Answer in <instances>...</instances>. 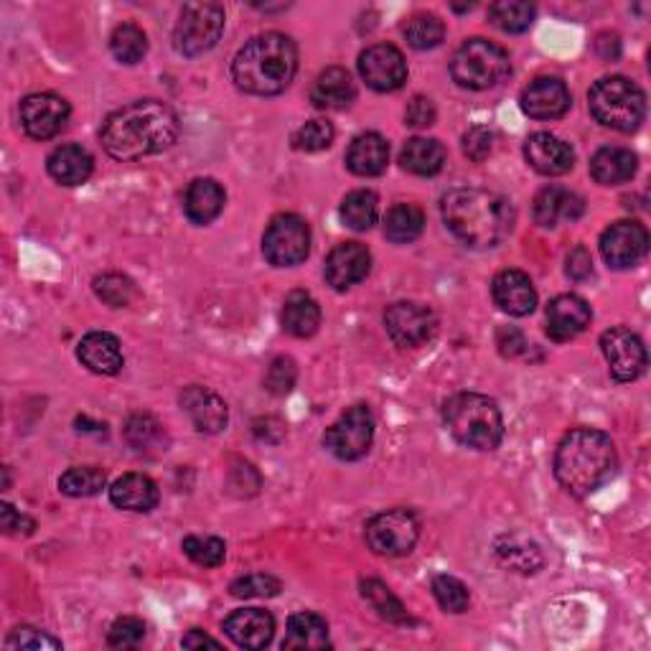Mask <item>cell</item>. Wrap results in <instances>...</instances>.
Masks as SVG:
<instances>
[{"label": "cell", "instance_id": "obj_1", "mask_svg": "<svg viewBox=\"0 0 651 651\" xmlns=\"http://www.w3.org/2000/svg\"><path fill=\"white\" fill-rule=\"evenodd\" d=\"M100 135L115 161H141L176 143L178 117L166 102L138 100L110 115Z\"/></svg>", "mask_w": 651, "mask_h": 651}, {"label": "cell", "instance_id": "obj_2", "mask_svg": "<svg viewBox=\"0 0 651 651\" xmlns=\"http://www.w3.org/2000/svg\"><path fill=\"white\" fill-rule=\"evenodd\" d=\"M443 221L451 235L474 250H492L514 227V209L486 188H453L443 196Z\"/></svg>", "mask_w": 651, "mask_h": 651}, {"label": "cell", "instance_id": "obj_3", "mask_svg": "<svg viewBox=\"0 0 651 651\" xmlns=\"http://www.w3.org/2000/svg\"><path fill=\"white\" fill-rule=\"evenodd\" d=\"M619 468L616 445L593 427L570 431L555 453V476L572 496H588L608 484Z\"/></svg>", "mask_w": 651, "mask_h": 651}, {"label": "cell", "instance_id": "obj_4", "mask_svg": "<svg viewBox=\"0 0 651 651\" xmlns=\"http://www.w3.org/2000/svg\"><path fill=\"white\" fill-rule=\"evenodd\" d=\"M298 72V49L286 33L270 31L239 49L232 62V80L255 97H272L290 87Z\"/></svg>", "mask_w": 651, "mask_h": 651}, {"label": "cell", "instance_id": "obj_5", "mask_svg": "<svg viewBox=\"0 0 651 651\" xmlns=\"http://www.w3.org/2000/svg\"><path fill=\"white\" fill-rule=\"evenodd\" d=\"M443 420L448 433L461 445L474 451H494L502 443L504 420L494 400L476 392L453 395L443 407Z\"/></svg>", "mask_w": 651, "mask_h": 651}, {"label": "cell", "instance_id": "obj_6", "mask_svg": "<svg viewBox=\"0 0 651 651\" xmlns=\"http://www.w3.org/2000/svg\"><path fill=\"white\" fill-rule=\"evenodd\" d=\"M590 115L619 133H633L647 115V97L627 76H606L588 94Z\"/></svg>", "mask_w": 651, "mask_h": 651}, {"label": "cell", "instance_id": "obj_7", "mask_svg": "<svg viewBox=\"0 0 651 651\" xmlns=\"http://www.w3.org/2000/svg\"><path fill=\"white\" fill-rule=\"evenodd\" d=\"M512 72L509 54L494 41L468 39L466 44L453 54L451 74L461 87L466 90H488L504 82Z\"/></svg>", "mask_w": 651, "mask_h": 651}, {"label": "cell", "instance_id": "obj_8", "mask_svg": "<svg viewBox=\"0 0 651 651\" xmlns=\"http://www.w3.org/2000/svg\"><path fill=\"white\" fill-rule=\"evenodd\" d=\"M225 31V8L219 3H188L176 23L174 44L178 54L202 56L217 46Z\"/></svg>", "mask_w": 651, "mask_h": 651}, {"label": "cell", "instance_id": "obj_9", "mask_svg": "<svg viewBox=\"0 0 651 651\" xmlns=\"http://www.w3.org/2000/svg\"><path fill=\"white\" fill-rule=\"evenodd\" d=\"M311 252V229L296 214H278L265 229L262 255L276 268L301 265Z\"/></svg>", "mask_w": 651, "mask_h": 651}, {"label": "cell", "instance_id": "obj_10", "mask_svg": "<svg viewBox=\"0 0 651 651\" xmlns=\"http://www.w3.org/2000/svg\"><path fill=\"white\" fill-rule=\"evenodd\" d=\"M366 545L372 547L382 558H402L413 552L420 537L417 517L407 509H390L382 512L366 521Z\"/></svg>", "mask_w": 651, "mask_h": 651}, {"label": "cell", "instance_id": "obj_11", "mask_svg": "<svg viewBox=\"0 0 651 651\" xmlns=\"http://www.w3.org/2000/svg\"><path fill=\"white\" fill-rule=\"evenodd\" d=\"M374 415L366 405H354L323 435V445L339 461H359L372 448Z\"/></svg>", "mask_w": 651, "mask_h": 651}, {"label": "cell", "instance_id": "obj_12", "mask_svg": "<svg viewBox=\"0 0 651 651\" xmlns=\"http://www.w3.org/2000/svg\"><path fill=\"white\" fill-rule=\"evenodd\" d=\"M384 326H388L390 339L402 349H420L427 341H433L438 331V319L431 308L413 301H400L388 308L384 313Z\"/></svg>", "mask_w": 651, "mask_h": 651}, {"label": "cell", "instance_id": "obj_13", "mask_svg": "<svg viewBox=\"0 0 651 651\" xmlns=\"http://www.w3.org/2000/svg\"><path fill=\"white\" fill-rule=\"evenodd\" d=\"M601 349L606 354L608 370H611L613 380L619 382H633L637 376L644 374L647 370V349L631 329L616 326L608 329L601 337Z\"/></svg>", "mask_w": 651, "mask_h": 651}, {"label": "cell", "instance_id": "obj_14", "mask_svg": "<svg viewBox=\"0 0 651 651\" xmlns=\"http://www.w3.org/2000/svg\"><path fill=\"white\" fill-rule=\"evenodd\" d=\"M70 113V102L54 92L29 94L21 102V125L33 141H49L64 131Z\"/></svg>", "mask_w": 651, "mask_h": 651}, {"label": "cell", "instance_id": "obj_15", "mask_svg": "<svg viewBox=\"0 0 651 651\" xmlns=\"http://www.w3.org/2000/svg\"><path fill=\"white\" fill-rule=\"evenodd\" d=\"M649 232L639 221H616L601 235V255L613 270H629L644 260Z\"/></svg>", "mask_w": 651, "mask_h": 651}, {"label": "cell", "instance_id": "obj_16", "mask_svg": "<svg viewBox=\"0 0 651 651\" xmlns=\"http://www.w3.org/2000/svg\"><path fill=\"white\" fill-rule=\"evenodd\" d=\"M359 74L376 92H395L407 80V62L392 44H374L359 56Z\"/></svg>", "mask_w": 651, "mask_h": 651}, {"label": "cell", "instance_id": "obj_17", "mask_svg": "<svg viewBox=\"0 0 651 651\" xmlns=\"http://www.w3.org/2000/svg\"><path fill=\"white\" fill-rule=\"evenodd\" d=\"M570 92L558 76H537L521 92V110L533 120H558L570 110Z\"/></svg>", "mask_w": 651, "mask_h": 651}, {"label": "cell", "instance_id": "obj_18", "mask_svg": "<svg viewBox=\"0 0 651 651\" xmlns=\"http://www.w3.org/2000/svg\"><path fill=\"white\" fill-rule=\"evenodd\" d=\"M372 270V255L364 245L344 242L333 247L331 255L326 257V280L337 290H347L356 282H362Z\"/></svg>", "mask_w": 651, "mask_h": 651}, {"label": "cell", "instance_id": "obj_19", "mask_svg": "<svg viewBox=\"0 0 651 651\" xmlns=\"http://www.w3.org/2000/svg\"><path fill=\"white\" fill-rule=\"evenodd\" d=\"M590 306L576 293L552 298L547 306V337L555 341H570L580 337L590 326Z\"/></svg>", "mask_w": 651, "mask_h": 651}, {"label": "cell", "instance_id": "obj_20", "mask_svg": "<svg viewBox=\"0 0 651 651\" xmlns=\"http://www.w3.org/2000/svg\"><path fill=\"white\" fill-rule=\"evenodd\" d=\"M525 158L537 174L542 176H562L568 174L576 163V153H572L570 143L560 141L552 133H535L529 135L525 143Z\"/></svg>", "mask_w": 651, "mask_h": 651}, {"label": "cell", "instance_id": "obj_21", "mask_svg": "<svg viewBox=\"0 0 651 651\" xmlns=\"http://www.w3.org/2000/svg\"><path fill=\"white\" fill-rule=\"evenodd\" d=\"M586 211V202L576 192L562 186H547L537 194L535 199V221L545 229H555L560 225H568V221H576Z\"/></svg>", "mask_w": 651, "mask_h": 651}, {"label": "cell", "instance_id": "obj_22", "mask_svg": "<svg viewBox=\"0 0 651 651\" xmlns=\"http://www.w3.org/2000/svg\"><path fill=\"white\" fill-rule=\"evenodd\" d=\"M182 410L192 417L199 433H221L227 427L229 413L225 400L217 392L199 388V384H192L182 392Z\"/></svg>", "mask_w": 651, "mask_h": 651}, {"label": "cell", "instance_id": "obj_23", "mask_svg": "<svg viewBox=\"0 0 651 651\" xmlns=\"http://www.w3.org/2000/svg\"><path fill=\"white\" fill-rule=\"evenodd\" d=\"M494 303L509 316H529L537 306V290L521 270H502L492 282Z\"/></svg>", "mask_w": 651, "mask_h": 651}, {"label": "cell", "instance_id": "obj_24", "mask_svg": "<svg viewBox=\"0 0 651 651\" xmlns=\"http://www.w3.org/2000/svg\"><path fill=\"white\" fill-rule=\"evenodd\" d=\"M227 637L242 649H265L276 633V619L262 608H242L225 621Z\"/></svg>", "mask_w": 651, "mask_h": 651}, {"label": "cell", "instance_id": "obj_25", "mask_svg": "<svg viewBox=\"0 0 651 651\" xmlns=\"http://www.w3.org/2000/svg\"><path fill=\"white\" fill-rule=\"evenodd\" d=\"M76 356L94 374L113 376L123 370V349L120 341L107 331H92L80 341L76 347Z\"/></svg>", "mask_w": 651, "mask_h": 651}, {"label": "cell", "instance_id": "obj_26", "mask_svg": "<svg viewBox=\"0 0 651 651\" xmlns=\"http://www.w3.org/2000/svg\"><path fill=\"white\" fill-rule=\"evenodd\" d=\"M390 163V143L380 133H364L351 141L347 166L356 176H380Z\"/></svg>", "mask_w": 651, "mask_h": 651}, {"label": "cell", "instance_id": "obj_27", "mask_svg": "<svg viewBox=\"0 0 651 651\" xmlns=\"http://www.w3.org/2000/svg\"><path fill=\"white\" fill-rule=\"evenodd\" d=\"M356 97L354 80L341 66H329V70L316 76L311 87V102L319 110H347Z\"/></svg>", "mask_w": 651, "mask_h": 651}, {"label": "cell", "instance_id": "obj_28", "mask_svg": "<svg viewBox=\"0 0 651 651\" xmlns=\"http://www.w3.org/2000/svg\"><path fill=\"white\" fill-rule=\"evenodd\" d=\"M110 502H113L117 509L145 514L156 509L158 486L153 478L143 474H125L123 478H117V482L110 486Z\"/></svg>", "mask_w": 651, "mask_h": 651}, {"label": "cell", "instance_id": "obj_29", "mask_svg": "<svg viewBox=\"0 0 651 651\" xmlns=\"http://www.w3.org/2000/svg\"><path fill=\"white\" fill-rule=\"evenodd\" d=\"M49 176L62 186H80L92 176L94 161L82 145H59L46 161Z\"/></svg>", "mask_w": 651, "mask_h": 651}, {"label": "cell", "instance_id": "obj_30", "mask_svg": "<svg viewBox=\"0 0 651 651\" xmlns=\"http://www.w3.org/2000/svg\"><path fill=\"white\" fill-rule=\"evenodd\" d=\"M184 209L194 225H209L225 209V188L214 182V178H196L186 188Z\"/></svg>", "mask_w": 651, "mask_h": 651}, {"label": "cell", "instance_id": "obj_31", "mask_svg": "<svg viewBox=\"0 0 651 651\" xmlns=\"http://www.w3.org/2000/svg\"><path fill=\"white\" fill-rule=\"evenodd\" d=\"M280 321H282V329H286L290 337L308 339L319 331L321 308L311 296L303 293V290H296V293H290L286 298V303H282Z\"/></svg>", "mask_w": 651, "mask_h": 651}, {"label": "cell", "instance_id": "obj_32", "mask_svg": "<svg viewBox=\"0 0 651 651\" xmlns=\"http://www.w3.org/2000/svg\"><path fill=\"white\" fill-rule=\"evenodd\" d=\"M329 627L319 613H296L290 616L286 639H282V649L290 651H319L329 649Z\"/></svg>", "mask_w": 651, "mask_h": 651}, {"label": "cell", "instance_id": "obj_33", "mask_svg": "<svg viewBox=\"0 0 651 651\" xmlns=\"http://www.w3.org/2000/svg\"><path fill=\"white\" fill-rule=\"evenodd\" d=\"M637 153H631L627 148H601L590 161V174L598 184L603 186H619L623 182L637 174Z\"/></svg>", "mask_w": 651, "mask_h": 651}, {"label": "cell", "instance_id": "obj_34", "mask_svg": "<svg viewBox=\"0 0 651 651\" xmlns=\"http://www.w3.org/2000/svg\"><path fill=\"white\" fill-rule=\"evenodd\" d=\"M400 163L415 176H435L445 163V148L435 138H410L400 153Z\"/></svg>", "mask_w": 651, "mask_h": 651}, {"label": "cell", "instance_id": "obj_35", "mask_svg": "<svg viewBox=\"0 0 651 651\" xmlns=\"http://www.w3.org/2000/svg\"><path fill=\"white\" fill-rule=\"evenodd\" d=\"M425 214L415 204H395L384 219V237L395 245H407L423 235Z\"/></svg>", "mask_w": 651, "mask_h": 651}, {"label": "cell", "instance_id": "obj_36", "mask_svg": "<svg viewBox=\"0 0 651 651\" xmlns=\"http://www.w3.org/2000/svg\"><path fill=\"white\" fill-rule=\"evenodd\" d=\"M376 217H380V202H376V196L372 192H364V188L351 192L344 204H341V219H344V225L354 229V232H366V229H372L376 225Z\"/></svg>", "mask_w": 651, "mask_h": 651}, {"label": "cell", "instance_id": "obj_37", "mask_svg": "<svg viewBox=\"0 0 651 651\" xmlns=\"http://www.w3.org/2000/svg\"><path fill=\"white\" fill-rule=\"evenodd\" d=\"M537 8L527 0H499L488 8V19L504 33H521L535 21Z\"/></svg>", "mask_w": 651, "mask_h": 651}, {"label": "cell", "instance_id": "obj_38", "mask_svg": "<svg viewBox=\"0 0 651 651\" xmlns=\"http://www.w3.org/2000/svg\"><path fill=\"white\" fill-rule=\"evenodd\" d=\"M125 438L138 453L166 451V433L153 415H133L125 425Z\"/></svg>", "mask_w": 651, "mask_h": 651}, {"label": "cell", "instance_id": "obj_39", "mask_svg": "<svg viewBox=\"0 0 651 651\" xmlns=\"http://www.w3.org/2000/svg\"><path fill=\"white\" fill-rule=\"evenodd\" d=\"M110 51L120 64H138L148 51V39L135 23H123L110 37Z\"/></svg>", "mask_w": 651, "mask_h": 651}, {"label": "cell", "instance_id": "obj_40", "mask_svg": "<svg viewBox=\"0 0 651 651\" xmlns=\"http://www.w3.org/2000/svg\"><path fill=\"white\" fill-rule=\"evenodd\" d=\"M405 39L407 44L417 51L435 49L441 46L445 39V23L433 13H417L405 25Z\"/></svg>", "mask_w": 651, "mask_h": 651}, {"label": "cell", "instance_id": "obj_41", "mask_svg": "<svg viewBox=\"0 0 651 651\" xmlns=\"http://www.w3.org/2000/svg\"><path fill=\"white\" fill-rule=\"evenodd\" d=\"M496 555H499L504 565H509V568L519 572H535L542 565V555H539L537 545L525 542L519 537H504L496 545Z\"/></svg>", "mask_w": 651, "mask_h": 651}, {"label": "cell", "instance_id": "obj_42", "mask_svg": "<svg viewBox=\"0 0 651 651\" xmlns=\"http://www.w3.org/2000/svg\"><path fill=\"white\" fill-rule=\"evenodd\" d=\"M362 596L372 603V608L382 616V619H388L392 623H410L405 606H402L397 598L392 596V590L384 586V582L362 580Z\"/></svg>", "mask_w": 651, "mask_h": 651}, {"label": "cell", "instance_id": "obj_43", "mask_svg": "<svg viewBox=\"0 0 651 651\" xmlns=\"http://www.w3.org/2000/svg\"><path fill=\"white\" fill-rule=\"evenodd\" d=\"M105 484H107L105 471L94 466L70 468L62 478H59V488H62L66 496H76V499H80V496L100 494L102 488H105Z\"/></svg>", "mask_w": 651, "mask_h": 651}, {"label": "cell", "instance_id": "obj_44", "mask_svg": "<svg viewBox=\"0 0 651 651\" xmlns=\"http://www.w3.org/2000/svg\"><path fill=\"white\" fill-rule=\"evenodd\" d=\"M182 547L188 560L202 565V568H219L227 555V547L219 537H186Z\"/></svg>", "mask_w": 651, "mask_h": 651}, {"label": "cell", "instance_id": "obj_45", "mask_svg": "<svg viewBox=\"0 0 651 651\" xmlns=\"http://www.w3.org/2000/svg\"><path fill=\"white\" fill-rule=\"evenodd\" d=\"M433 596L441 603L443 611L448 613H464L471 603L468 588L453 576H438L433 580Z\"/></svg>", "mask_w": 651, "mask_h": 651}, {"label": "cell", "instance_id": "obj_46", "mask_svg": "<svg viewBox=\"0 0 651 651\" xmlns=\"http://www.w3.org/2000/svg\"><path fill=\"white\" fill-rule=\"evenodd\" d=\"M94 293L102 298L107 306L113 308H123L133 301L135 296V286L125 276H117V272H107L94 280Z\"/></svg>", "mask_w": 651, "mask_h": 651}, {"label": "cell", "instance_id": "obj_47", "mask_svg": "<svg viewBox=\"0 0 651 651\" xmlns=\"http://www.w3.org/2000/svg\"><path fill=\"white\" fill-rule=\"evenodd\" d=\"M333 143V125L326 120H311V123L301 125L293 135V148L306 153H319L326 151Z\"/></svg>", "mask_w": 651, "mask_h": 651}, {"label": "cell", "instance_id": "obj_48", "mask_svg": "<svg viewBox=\"0 0 651 651\" xmlns=\"http://www.w3.org/2000/svg\"><path fill=\"white\" fill-rule=\"evenodd\" d=\"M145 637V623L133 616L117 619L107 631V644L113 649H135Z\"/></svg>", "mask_w": 651, "mask_h": 651}, {"label": "cell", "instance_id": "obj_49", "mask_svg": "<svg viewBox=\"0 0 651 651\" xmlns=\"http://www.w3.org/2000/svg\"><path fill=\"white\" fill-rule=\"evenodd\" d=\"M280 580L272 578V576H260V572H255V576H245L232 582V596L235 598H272L280 593Z\"/></svg>", "mask_w": 651, "mask_h": 651}, {"label": "cell", "instance_id": "obj_50", "mask_svg": "<svg viewBox=\"0 0 651 651\" xmlns=\"http://www.w3.org/2000/svg\"><path fill=\"white\" fill-rule=\"evenodd\" d=\"M296 376L298 372H296L293 359L278 356L272 359V364L268 366V374H265V388H268V392H272V395H288V392L293 390Z\"/></svg>", "mask_w": 651, "mask_h": 651}, {"label": "cell", "instance_id": "obj_51", "mask_svg": "<svg viewBox=\"0 0 651 651\" xmlns=\"http://www.w3.org/2000/svg\"><path fill=\"white\" fill-rule=\"evenodd\" d=\"M6 649H23V651H44V649H62V641L49 637V633L31 629V627H19L11 637L6 639Z\"/></svg>", "mask_w": 651, "mask_h": 651}, {"label": "cell", "instance_id": "obj_52", "mask_svg": "<svg viewBox=\"0 0 651 651\" xmlns=\"http://www.w3.org/2000/svg\"><path fill=\"white\" fill-rule=\"evenodd\" d=\"M494 145V135L486 131V127H471V131L464 135V153L476 163H482L488 153H492Z\"/></svg>", "mask_w": 651, "mask_h": 651}, {"label": "cell", "instance_id": "obj_53", "mask_svg": "<svg viewBox=\"0 0 651 651\" xmlns=\"http://www.w3.org/2000/svg\"><path fill=\"white\" fill-rule=\"evenodd\" d=\"M405 123L410 127H431L435 123V105L427 97H413L405 110Z\"/></svg>", "mask_w": 651, "mask_h": 651}, {"label": "cell", "instance_id": "obj_54", "mask_svg": "<svg viewBox=\"0 0 651 651\" xmlns=\"http://www.w3.org/2000/svg\"><path fill=\"white\" fill-rule=\"evenodd\" d=\"M568 276L572 280H586L593 276V260H590L586 247H576V250L568 255Z\"/></svg>", "mask_w": 651, "mask_h": 651}, {"label": "cell", "instance_id": "obj_55", "mask_svg": "<svg viewBox=\"0 0 651 651\" xmlns=\"http://www.w3.org/2000/svg\"><path fill=\"white\" fill-rule=\"evenodd\" d=\"M499 347H502L504 354L517 356L527 344H525V337H521L517 329H504V331H499Z\"/></svg>", "mask_w": 651, "mask_h": 651}, {"label": "cell", "instance_id": "obj_56", "mask_svg": "<svg viewBox=\"0 0 651 651\" xmlns=\"http://www.w3.org/2000/svg\"><path fill=\"white\" fill-rule=\"evenodd\" d=\"M0 514H3V529L8 535H16V533H19V527H23V525L33 527V521L25 519L23 514L16 512L11 504H3V507H0Z\"/></svg>", "mask_w": 651, "mask_h": 651}, {"label": "cell", "instance_id": "obj_57", "mask_svg": "<svg viewBox=\"0 0 651 651\" xmlns=\"http://www.w3.org/2000/svg\"><path fill=\"white\" fill-rule=\"evenodd\" d=\"M182 644H184L186 649H202V647H214V649H217V647H219V641H217V639H211V637H207V633L199 631V629H192V631H188L186 637H184Z\"/></svg>", "mask_w": 651, "mask_h": 651}]
</instances>
